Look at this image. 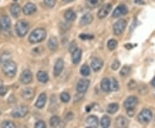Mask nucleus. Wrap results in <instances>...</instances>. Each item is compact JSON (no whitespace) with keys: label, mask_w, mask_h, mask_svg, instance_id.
I'll use <instances>...</instances> for the list:
<instances>
[{"label":"nucleus","mask_w":155,"mask_h":128,"mask_svg":"<svg viewBox=\"0 0 155 128\" xmlns=\"http://www.w3.org/2000/svg\"><path fill=\"white\" fill-rule=\"evenodd\" d=\"M47 37V31L43 28H38L35 29L31 32V34L28 36V42L30 43H39L45 40Z\"/></svg>","instance_id":"nucleus-1"},{"label":"nucleus","mask_w":155,"mask_h":128,"mask_svg":"<svg viewBox=\"0 0 155 128\" xmlns=\"http://www.w3.org/2000/svg\"><path fill=\"white\" fill-rule=\"evenodd\" d=\"M3 72L7 77L12 78L15 76L17 72V66L16 62L11 60L6 61L3 66Z\"/></svg>","instance_id":"nucleus-2"},{"label":"nucleus","mask_w":155,"mask_h":128,"mask_svg":"<svg viewBox=\"0 0 155 128\" xmlns=\"http://www.w3.org/2000/svg\"><path fill=\"white\" fill-rule=\"evenodd\" d=\"M15 29L19 37H24L29 30V24L25 20H19L15 25Z\"/></svg>","instance_id":"nucleus-3"},{"label":"nucleus","mask_w":155,"mask_h":128,"mask_svg":"<svg viewBox=\"0 0 155 128\" xmlns=\"http://www.w3.org/2000/svg\"><path fill=\"white\" fill-rule=\"evenodd\" d=\"M153 118V113L150 109H143L138 115V120L140 124H147Z\"/></svg>","instance_id":"nucleus-4"},{"label":"nucleus","mask_w":155,"mask_h":128,"mask_svg":"<svg viewBox=\"0 0 155 128\" xmlns=\"http://www.w3.org/2000/svg\"><path fill=\"white\" fill-rule=\"evenodd\" d=\"M28 113V109L26 106H19L17 107H16L12 112H11V115L14 118H24Z\"/></svg>","instance_id":"nucleus-5"},{"label":"nucleus","mask_w":155,"mask_h":128,"mask_svg":"<svg viewBox=\"0 0 155 128\" xmlns=\"http://www.w3.org/2000/svg\"><path fill=\"white\" fill-rule=\"evenodd\" d=\"M127 27V22L124 19H120L118 20L114 26H113V31L114 34L116 36H120L121 34H122V32L125 30Z\"/></svg>","instance_id":"nucleus-6"},{"label":"nucleus","mask_w":155,"mask_h":128,"mask_svg":"<svg viewBox=\"0 0 155 128\" xmlns=\"http://www.w3.org/2000/svg\"><path fill=\"white\" fill-rule=\"evenodd\" d=\"M90 86V81L87 79H81L77 83V91L79 94H84L87 91Z\"/></svg>","instance_id":"nucleus-7"},{"label":"nucleus","mask_w":155,"mask_h":128,"mask_svg":"<svg viewBox=\"0 0 155 128\" xmlns=\"http://www.w3.org/2000/svg\"><path fill=\"white\" fill-rule=\"evenodd\" d=\"M129 10H128V7L124 4H121L119 6H117L116 8V10L113 11V14H112V17H122V16H124L128 13Z\"/></svg>","instance_id":"nucleus-8"},{"label":"nucleus","mask_w":155,"mask_h":128,"mask_svg":"<svg viewBox=\"0 0 155 128\" xmlns=\"http://www.w3.org/2000/svg\"><path fill=\"white\" fill-rule=\"evenodd\" d=\"M111 10H112V5H111L110 3H106V4H104V5L102 6V8L98 10V17L100 19L105 18V17L109 14V12L111 11Z\"/></svg>","instance_id":"nucleus-9"},{"label":"nucleus","mask_w":155,"mask_h":128,"mask_svg":"<svg viewBox=\"0 0 155 128\" xmlns=\"http://www.w3.org/2000/svg\"><path fill=\"white\" fill-rule=\"evenodd\" d=\"M64 61L61 59V58H59L56 62H55V64H54V67H53V76H59L60 75V73L62 72L63 69H64Z\"/></svg>","instance_id":"nucleus-10"},{"label":"nucleus","mask_w":155,"mask_h":128,"mask_svg":"<svg viewBox=\"0 0 155 128\" xmlns=\"http://www.w3.org/2000/svg\"><path fill=\"white\" fill-rule=\"evenodd\" d=\"M32 80H33V76H32V73L30 72V70L26 69L21 74L20 80L24 85H28V84L31 83Z\"/></svg>","instance_id":"nucleus-11"},{"label":"nucleus","mask_w":155,"mask_h":128,"mask_svg":"<svg viewBox=\"0 0 155 128\" xmlns=\"http://www.w3.org/2000/svg\"><path fill=\"white\" fill-rule=\"evenodd\" d=\"M10 26H11V21H10V18L6 16V15H3L0 17V27L3 30H9L10 29Z\"/></svg>","instance_id":"nucleus-12"},{"label":"nucleus","mask_w":155,"mask_h":128,"mask_svg":"<svg viewBox=\"0 0 155 128\" xmlns=\"http://www.w3.org/2000/svg\"><path fill=\"white\" fill-rule=\"evenodd\" d=\"M138 104V98L135 96H129L124 101V107L126 109H134Z\"/></svg>","instance_id":"nucleus-13"},{"label":"nucleus","mask_w":155,"mask_h":128,"mask_svg":"<svg viewBox=\"0 0 155 128\" xmlns=\"http://www.w3.org/2000/svg\"><path fill=\"white\" fill-rule=\"evenodd\" d=\"M36 10H37V8H36V5L35 3H28L24 6L23 12L24 13V15H26V16H30V15L34 14L36 11Z\"/></svg>","instance_id":"nucleus-14"},{"label":"nucleus","mask_w":155,"mask_h":128,"mask_svg":"<svg viewBox=\"0 0 155 128\" xmlns=\"http://www.w3.org/2000/svg\"><path fill=\"white\" fill-rule=\"evenodd\" d=\"M91 69L95 71V72H98L99 71L103 66V62L99 59V58H94L92 59L91 61Z\"/></svg>","instance_id":"nucleus-15"},{"label":"nucleus","mask_w":155,"mask_h":128,"mask_svg":"<svg viewBox=\"0 0 155 128\" xmlns=\"http://www.w3.org/2000/svg\"><path fill=\"white\" fill-rule=\"evenodd\" d=\"M22 96L26 101H31L35 96V91L30 87H26L22 91Z\"/></svg>","instance_id":"nucleus-16"},{"label":"nucleus","mask_w":155,"mask_h":128,"mask_svg":"<svg viewBox=\"0 0 155 128\" xmlns=\"http://www.w3.org/2000/svg\"><path fill=\"white\" fill-rule=\"evenodd\" d=\"M93 21V16L91 13H85L82 16L80 19V24L83 26L89 25Z\"/></svg>","instance_id":"nucleus-17"},{"label":"nucleus","mask_w":155,"mask_h":128,"mask_svg":"<svg viewBox=\"0 0 155 128\" xmlns=\"http://www.w3.org/2000/svg\"><path fill=\"white\" fill-rule=\"evenodd\" d=\"M21 7L18 3H14L11 4L10 6V13L12 15V17H14L15 18L18 17L20 16V13H21Z\"/></svg>","instance_id":"nucleus-18"},{"label":"nucleus","mask_w":155,"mask_h":128,"mask_svg":"<svg viewBox=\"0 0 155 128\" xmlns=\"http://www.w3.org/2000/svg\"><path fill=\"white\" fill-rule=\"evenodd\" d=\"M129 122L127 118L124 116H119L116 120V125L117 127H127L129 126Z\"/></svg>","instance_id":"nucleus-19"},{"label":"nucleus","mask_w":155,"mask_h":128,"mask_svg":"<svg viewBox=\"0 0 155 128\" xmlns=\"http://www.w3.org/2000/svg\"><path fill=\"white\" fill-rule=\"evenodd\" d=\"M48 49L51 51H56L58 50L59 43H58V40L55 36H52L49 38V40L48 42Z\"/></svg>","instance_id":"nucleus-20"},{"label":"nucleus","mask_w":155,"mask_h":128,"mask_svg":"<svg viewBox=\"0 0 155 128\" xmlns=\"http://www.w3.org/2000/svg\"><path fill=\"white\" fill-rule=\"evenodd\" d=\"M46 101H47V95H46L45 93H42V94H41L40 96L38 97V99H37L36 102L35 104V106L37 108H40V109H41V108H42V107L45 106Z\"/></svg>","instance_id":"nucleus-21"},{"label":"nucleus","mask_w":155,"mask_h":128,"mask_svg":"<svg viewBox=\"0 0 155 128\" xmlns=\"http://www.w3.org/2000/svg\"><path fill=\"white\" fill-rule=\"evenodd\" d=\"M86 124L90 127H98V125H99V121H98V119L96 116L91 115V116H89L87 118Z\"/></svg>","instance_id":"nucleus-22"},{"label":"nucleus","mask_w":155,"mask_h":128,"mask_svg":"<svg viewBox=\"0 0 155 128\" xmlns=\"http://www.w3.org/2000/svg\"><path fill=\"white\" fill-rule=\"evenodd\" d=\"M81 56H82V50H79V49H76L72 53L73 62L74 64H78L81 60Z\"/></svg>","instance_id":"nucleus-23"},{"label":"nucleus","mask_w":155,"mask_h":128,"mask_svg":"<svg viewBox=\"0 0 155 128\" xmlns=\"http://www.w3.org/2000/svg\"><path fill=\"white\" fill-rule=\"evenodd\" d=\"M101 88L103 91L108 93L110 91V80L109 78H103L101 81Z\"/></svg>","instance_id":"nucleus-24"},{"label":"nucleus","mask_w":155,"mask_h":128,"mask_svg":"<svg viewBox=\"0 0 155 128\" xmlns=\"http://www.w3.org/2000/svg\"><path fill=\"white\" fill-rule=\"evenodd\" d=\"M37 79L42 83H47L48 81V75L45 71H39L37 73Z\"/></svg>","instance_id":"nucleus-25"},{"label":"nucleus","mask_w":155,"mask_h":128,"mask_svg":"<svg viewBox=\"0 0 155 128\" xmlns=\"http://www.w3.org/2000/svg\"><path fill=\"white\" fill-rule=\"evenodd\" d=\"M65 18L67 22H73L76 19V14L73 10H68L65 12Z\"/></svg>","instance_id":"nucleus-26"},{"label":"nucleus","mask_w":155,"mask_h":128,"mask_svg":"<svg viewBox=\"0 0 155 128\" xmlns=\"http://www.w3.org/2000/svg\"><path fill=\"white\" fill-rule=\"evenodd\" d=\"M118 109H119V105L117 103H111L108 106L107 112L110 114H114L118 111Z\"/></svg>","instance_id":"nucleus-27"},{"label":"nucleus","mask_w":155,"mask_h":128,"mask_svg":"<svg viewBox=\"0 0 155 128\" xmlns=\"http://www.w3.org/2000/svg\"><path fill=\"white\" fill-rule=\"evenodd\" d=\"M103 0H86V4L90 8H97L102 4Z\"/></svg>","instance_id":"nucleus-28"},{"label":"nucleus","mask_w":155,"mask_h":128,"mask_svg":"<svg viewBox=\"0 0 155 128\" xmlns=\"http://www.w3.org/2000/svg\"><path fill=\"white\" fill-rule=\"evenodd\" d=\"M110 80V91H117L119 89V83L117 80L115 78H111Z\"/></svg>","instance_id":"nucleus-29"},{"label":"nucleus","mask_w":155,"mask_h":128,"mask_svg":"<svg viewBox=\"0 0 155 128\" xmlns=\"http://www.w3.org/2000/svg\"><path fill=\"white\" fill-rule=\"evenodd\" d=\"M110 123H111L110 119L108 116H106V115L103 116V118H102V120H101V121H100V125L103 128L109 127L110 126Z\"/></svg>","instance_id":"nucleus-30"},{"label":"nucleus","mask_w":155,"mask_h":128,"mask_svg":"<svg viewBox=\"0 0 155 128\" xmlns=\"http://www.w3.org/2000/svg\"><path fill=\"white\" fill-rule=\"evenodd\" d=\"M80 74L84 76H90L91 74V69H90V67L86 64L83 65L80 69Z\"/></svg>","instance_id":"nucleus-31"},{"label":"nucleus","mask_w":155,"mask_h":128,"mask_svg":"<svg viewBox=\"0 0 155 128\" xmlns=\"http://www.w3.org/2000/svg\"><path fill=\"white\" fill-rule=\"evenodd\" d=\"M60 123V120L58 116H53L49 120V124L52 127H57Z\"/></svg>","instance_id":"nucleus-32"},{"label":"nucleus","mask_w":155,"mask_h":128,"mask_svg":"<svg viewBox=\"0 0 155 128\" xmlns=\"http://www.w3.org/2000/svg\"><path fill=\"white\" fill-rule=\"evenodd\" d=\"M117 44H118V43H117L116 40L111 39V40H109L108 42V45L107 46H108V49L109 50H116L117 48Z\"/></svg>","instance_id":"nucleus-33"},{"label":"nucleus","mask_w":155,"mask_h":128,"mask_svg":"<svg viewBox=\"0 0 155 128\" xmlns=\"http://www.w3.org/2000/svg\"><path fill=\"white\" fill-rule=\"evenodd\" d=\"M130 71H131V68L129 66H124L122 69V70L120 72V75H121V76L122 77L128 76L129 75V73H130Z\"/></svg>","instance_id":"nucleus-34"},{"label":"nucleus","mask_w":155,"mask_h":128,"mask_svg":"<svg viewBox=\"0 0 155 128\" xmlns=\"http://www.w3.org/2000/svg\"><path fill=\"white\" fill-rule=\"evenodd\" d=\"M70 99H71V96H70V94H69L68 93H66V92H64V93H62V94H60V101H61L62 102H69Z\"/></svg>","instance_id":"nucleus-35"},{"label":"nucleus","mask_w":155,"mask_h":128,"mask_svg":"<svg viewBox=\"0 0 155 128\" xmlns=\"http://www.w3.org/2000/svg\"><path fill=\"white\" fill-rule=\"evenodd\" d=\"M1 127L3 128H15L16 127V125L14 122L10 121V120H6V121H3L1 125Z\"/></svg>","instance_id":"nucleus-36"},{"label":"nucleus","mask_w":155,"mask_h":128,"mask_svg":"<svg viewBox=\"0 0 155 128\" xmlns=\"http://www.w3.org/2000/svg\"><path fill=\"white\" fill-rule=\"evenodd\" d=\"M56 1H57V0H44V3H45V4H46L47 7L53 8V7L55 5Z\"/></svg>","instance_id":"nucleus-37"},{"label":"nucleus","mask_w":155,"mask_h":128,"mask_svg":"<svg viewBox=\"0 0 155 128\" xmlns=\"http://www.w3.org/2000/svg\"><path fill=\"white\" fill-rule=\"evenodd\" d=\"M8 93V87L6 86H0V96H4Z\"/></svg>","instance_id":"nucleus-38"},{"label":"nucleus","mask_w":155,"mask_h":128,"mask_svg":"<svg viewBox=\"0 0 155 128\" xmlns=\"http://www.w3.org/2000/svg\"><path fill=\"white\" fill-rule=\"evenodd\" d=\"M119 67H120V62L118 60H115L111 65V69L113 70H117L119 69Z\"/></svg>","instance_id":"nucleus-39"},{"label":"nucleus","mask_w":155,"mask_h":128,"mask_svg":"<svg viewBox=\"0 0 155 128\" xmlns=\"http://www.w3.org/2000/svg\"><path fill=\"white\" fill-rule=\"evenodd\" d=\"M35 128H45L46 127V124H45V122H44V121H42V120H39V121H37V122L35 123Z\"/></svg>","instance_id":"nucleus-40"},{"label":"nucleus","mask_w":155,"mask_h":128,"mask_svg":"<svg viewBox=\"0 0 155 128\" xmlns=\"http://www.w3.org/2000/svg\"><path fill=\"white\" fill-rule=\"evenodd\" d=\"M79 37L83 40H91V39H93L94 36L92 35H85V34H81L79 36Z\"/></svg>","instance_id":"nucleus-41"},{"label":"nucleus","mask_w":155,"mask_h":128,"mask_svg":"<svg viewBox=\"0 0 155 128\" xmlns=\"http://www.w3.org/2000/svg\"><path fill=\"white\" fill-rule=\"evenodd\" d=\"M76 49H77V44H76V43L73 42V43H71L70 47H69V50H70V52H71V53H73V52L76 50Z\"/></svg>","instance_id":"nucleus-42"},{"label":"nucleus","mask_w":155,"mask_h":128,"mask_svg":"<svg viewBox=\"0 0 155 128\" xmlns=\"http://www.w3.org/2000/svg\"><path fill=\"white\" fill-rule=\"evenodd\" d=\"M128 86H129V88L130 90H133V89L136 88V83H135L134 80H131L129 84H128Z\"/></svg>","instance_id":"nucleus-43"},{"label":"nucleus","mask_w":155,"mask_h":128,"mask_svg":"<svg viewBox=\"0 0 155 128\" xmlns=\"http://www.w3.org/2000/svg\"><path fill=\"white\" fill-rule=\"evenodd\" d=\"M127 113H128L129 116L133 117V116H134V109H127Z\"/></svg>","instance_id":"nucleus-44"},{"label":"nucleus","mask_w":155,"mask_h":128,"mask_svg":"<svg viewBox=\"0 0 155 128\" xmlns=\"http://www.w3.org/2000/svg\"><path fill=\"white\" fill-rule=\"evenodd\" d=\"M135 3H139V4H144L145 2L143 0H134Z\"/></svg>","instance_id":"nucleus-45"},{"label":"nucleus","mask_w":155,"mask_h":128,"mask_svg":"<svg viewBox=\"0 0 155 128\" xmlns=\"http://www.w3.org/2000/svg\"><path fill=\"white\" fill-rule=\"evenodd\" d=\"M151 83H152V86H153L154 87H155V76H154V78L152 80V82H151Z\"/></svg>","instance_id":"nucleus-46"},{"label":"nucleus","mask_w":155,"mask_h":128,"mask_svg":"<svg viewBox=\"0 0 155 128\" xmlns=\"http://www.w3.org/2000/svg\"><path fill=\"white\" fill-rule=\"evenodd\" d=\"M64 2H66V3H70V2H73V1H74V0H63Z\"/></svg>","instance_id":"nucleus-47"},{"label":"nucleus","mask_w":155,"mask_h":128,"mask_svg":"<svg viewBox=\"0 0 155 128\" xmlns=\"http://www.w3.org/2000/svg\"><path fill=\"white\" fill-rule=\"evenodd\" d=\"M126 48H127V49H131L132 46H131V45H126Z\"/></svg>","instance_id":"nucleus-48"},{"label":"nucleus","mask_w":155,"mask_h":128,"mask_svg":"<svg viewBox=\"0 0 155 128\" xmlns=\"http://www.w3.org/2000/svg\"><path fill=\"white\" fill-rule=\"evenodd\" d=\"M1 29H1V27H0V34H1Z\"/></svg>","instance_id":"nucleus-49"},{"label":"nucleus","mask_w":155,"mask_h":128,"mask_svg":"<svg viewBox=\"0 0 155 128\" xmlns=\"http://www.w3.org/2000/svg\"><path fill=\"white\" fill-rule=\"evenodd\" d=\"M154 120H155V117H154Z\"/></svg>","instance_id":"nucleus-50"}]
</instances>
